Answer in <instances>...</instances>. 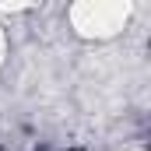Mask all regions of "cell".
Masks as SVG:
<instances>
[]
</instances>
